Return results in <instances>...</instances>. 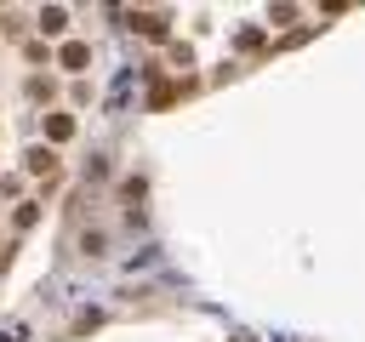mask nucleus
<instances>
[{
  "instance_id": "f257e3e1",
  "label": "nucleus",
  "mask_w": 365,
  "mask_h": 342,
  "mask_svg": "<svg viewBox=\"0 0 365 342\" xmlns=\"http://www.w3.org/2000/svg\"><path fill=\"white\" fill-rule=\"evenodd\" d=\"M86 63H91V46H86V40H63V46H57V68L86 74Z\"/></svg>"
},
{
  "instance_id": "f03ea898",
  "label": "nucleus",
  "mask_w": 365,
  "mask_h": 342,
  "mask_svg": "<svg viewBox=\"0 0 365 342\" xmlns=\"http://www.w3.org/2000/svg\"><path fill=\"white\" fill-rule=\"evenodd\" d=\"M23 171H34V177H57V148H46V142H34V148L23 154Z\"/></svg>"
},
{
  "instance_id": "7ed1b4c3",
  "label": "nucleus",
  "mask_w": 365,
  "mask_h": 342,
  "mask_svg": "<svg viewBox=\"0 0 365 342\" xmlns=\"http://www.w3.org/2000/svg\"><path fill=\"white\" fill-rule=\"evenodd\" d=\"M131 28H137V34H148V40H165L171 17H165V11H131Z\"/></svg>"
},
{
  "instance_id": "20e7f679",
  "label": "nucleus",
  "mask_w": 365,
  "mask_h": 342,
  "mask_svg": "<svg viewBox=\"0 0 365 342\" xmlns=\"http://www.w3.org/2000/svg\"><path fill=\"white\" fill-rule=\"evenodd\" d=\"M40 131H46V148H57V142H68V137H74V114H46V120H40Z\"/></svg>"
},
{
  "instance_id": "39448f33",
  "label": "nucleus",
  "mask_w": 365,
  "mask_h": 342,
  "mask_svg": "<svg viewBox=\"0 0 365 342\" xmlns=\"http://www.w3.org/2000/svg\"><path fill=\"white\" fill-rule=\"evenodd\" d=\"M34 28H40V40H46V34H63V28H68V11H63V6H40V11H34Z\"/></svg>"
},
{
  "instance_id": "423d86ee",
  "label": "nucleus",
  "mask_w": 365,
  "mask_h": 342,
  "mask_svg": "<svg viewBox=\"0 0 365 342\" xmlns=\"http://www.w3.org/2000/svg\"><path fill=\"white\" fill-rule=\"evenodd\" d=\"M34 217H40V205H34V200H23V205L11 211V228H34Z\"/></svg>"
},
{
  "instance_id": "0eeeda50",
  "label": "nucleus",
  "mask_w": 365,
  "mask_h": 342,
  "mask_svg": "<svg viewBox=\"0 0 365 342\" xmlns=\"http://www.w3.org/2000/svg\"><path fill=\"white\" fill-rule=\"evenodd\" d=\"M171 63H177V68H194V46H182V40H171Z\"/></svg>"
},
{
  "instance_id": "6e6552de",
  "label": "nucleus",
  "mask_w": 365,
  "mask_h": 342,
  "mask_svg": "<svg viewBox=\"0 0 365 342\" xmlns=\"http://www.w3.org/2000/svg\"><path fill=\"white\" fill-rule=\"evenodd\" d=\"M23 57H29V63H51V51H46V40H29V46H23Z\"/></svg>"
},
{
  "instance_id": "1a4fd4ad",
  "label": "nucleus",
  "mask_w": 365,
  "mask_h": 342,
  "mask_svg": "<svg viewBox=\"0 0 365 342\" xmlns=\"http://www.w3.org/2000/svg\"><path fill=\"white\" fill-rule=\"evenodd\" d=\"M29 97H34V103H40V97H51V80H46V74H34V80H29Z\"/></svg>"
},
{
  "instance_id": "9d476101",
  "label": "nucleus",
  "mask_w": 365,
  "mask_h": 342,
  "mask_svg": "<svg viewBox=\"0 0 365 342\" xmlns=\"http://www.w3.org/2000/svg\"><path fill=\"white\" fill-rule=\"evenodd\" d=\"M0 256H6V251H0Z\"/></svg>"
}]
</instances>
